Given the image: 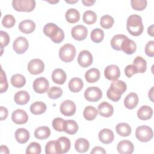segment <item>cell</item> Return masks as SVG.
Masks as SVG:
<instances>
[{"label":"cell","mask_w":154,"mask_h":154,"mask_svg":"<svg viewBox=\"0 0 154 154\" xmlns=\"http://www.w3.org/2000/svg\"><path fill=\"white\" fill-rule=\"evenodd\" d=\"M93 55L87 50L81 51L78 55V63L82 67H87L93 63Z\"/></svg>","instance_id":"cell-14"},{"label":"cell","mask_w":154,"mask_h":154,"mask_svg":"<svg viewBox=\"0 0 154 154\" xmlns=\"http://www.w3.org/2000/svg\"><path fill=\"white\" fill-rule=\"evenodd\" d=\"M90 37L93 42L99 43L101 42L103 39L104 32L100 28H95L91 31Z\"/></svg>","instance_id":"cell-40"},{"label":"cell","mask_w":154,"mask_h":154,"mask_svg":"<svg viewBox=\"0 0 154 154\" xmlns=\"http://www.w3.org/2000/svg\"><path fill=\"white\" fill-rule=\"evenodd\" d=\"M8 81L7 79L6 75L4 70L1 69V82H0V93H2L5 92L8 89Z\"/></svg>","instance_id":"cell-47"},{"label":"cell","mask_w":154,"mask_h":154,"mask_svg":"<svg viewBox=\"0 0 154 154\" xmlns=\"http://www.w3.org/2000/svg\"><path fill=\"white\" fill-rule=\"evenodd\" d=\"M65 2H67V3H69V4H75L77 2H78V0H74V1H73V0H67V1L65 0Z\"/></svg>","instance_id":"cell-58"},{"label":"cell","mask_w":154,"mask_h":154,"mask_svg":"<svg viewBox=\"0 0 154 154\" xmlns=\"http://www.w3.org/2000/svg\"><path fill=\"white\" fill-rule=\"evenodd\" d=\"M98 111L96 108L93 106H87L83 111L84 117L88 121H91L95 119L97 115Z\"/></svg>","instance_id":"cell-37"},{"label":"cell","mask_w":154,"mask_h":154,"mask_svg":"<svg viewBox=\"0 0 154 154\" xmlns=\"http://www.w3.org/2000/svg\"><path fill=\"white\" fill-rule=\"evenodd\" d=\"M147 33L149 35H150L152 37H153V25H150L149 27L147 28Z\"/></svg>","instance_id":"cell-56"},{"label":"cell","mask_w":154,"mask_h":154,"mask_svg":"<svg viewBox=\"0 0 154 154\" xmlns=\"http://www.w3.org/2000/svg\"><path fill=\"white\" fill-rule=\"evenodd\" d=\"M29 47V43L27 39L22 36L17 37L13 42V48L16 53L22 54L27 51Z\"/></svg>","instance_id":"cell-10"},{"label":"cell","mask_w":154,"mask_h":154,"mask_svg":"<svg viewBox=\"0 0 154 154\" xmlns=\"http://www.w3.org/2000/svg\"><path fill=\"white\" fill-rule=\"evenodd\" d=\"M46 105L43 102H35L30 106V111L34 115H39L44 113L46 110Z\"/></svg>","instance_id":"cell-31"},{"label":"cell","mask_w":154,"mask_h":154,"mask_svg":"<svg viewBox=\"0 0 154 154\" xmlns=\"http://www.w3.org/2000/svg\"><path fill=\"white\" fill-rule=\"evenodd\" d=\"M90 147L89 141L84 138H78L75 143V150L79 153H85L88 150Z\"/></svg>","instance_id":"cell-29"},{"label":"cell","mask_w":154,"mask_h":154,"mask_svg":"<svg viewBox=\"0 0 154 154\" xmlns=\"http://www.w3.org/2000/svg\"><path fill=\"white\" fill-rule=\"evenodd\" d=\"M102 97L101 90L95 86L87 88L84 92V97L88 102H97Z\"/></svg>","instance_id":"cell-7"},{"label":"cell","mask_w":154,"mask_h":154,"mask_svg":"<svg viewBox=\"0 0 154 154\" xmlns=\"http://www.w3.org/2000/svg\"><path fill=\"white\" fill-rule=\"evenodd\" d=\"M42 148L40 144L37 142H32L26 147L25 153L26 154H40Z\"/></svg>","instance_id":"cell-43"},{"label":"cell","mask_w":154,"mask_h":154,"mask_svg":"<svg viewBox=\"0 0 154 154\" xmlns=\"http://www.w3.org/2000/svg\"><path fill=\"white\" fill-rule=\"evenodd\" d=\"M16 140L20 144L26 143L29 138V133L28 131L25 128L17 129L14 134Z\"/></svg>","instance_id":"cell-25"},{"label":"cell","mask_w":154,"mask_h":154,"mask_svg":"<svg viewBox=\"0 0 154 154\" xmlns=\"http://www.w3.org/2000/svg\"><path fill=\"white\" fill-rule=\"evenodd\" d=\"M76 55L75 47L70 43H66L61 47L59 51L60 58L65 63L71 62Z\"/></svg>","instance_id":"cell-4"},{"label":"cell","mask_w":154,"mask_h":154,"mask_svg":"<svg viewBox=\"0 0 154 154\" xmlns=\"http://www.w3.org/2000/svg\"><path fill=\"white\" fill-rule=\"evenodd\" d=\"M12 6L17 11H32L35 7L34 0H13Z\"/></svg>","instance_id":"cell-5"},{"label":"cell","mask_w":154,"mask_h":154,"mask_svg":"<svg viewBox=\"0 0 154 154\" xmlns=\"http://www.w3.org/2000/svg\"><path fill=\"white\" fill-rule=\"evenodd\" d=\"M152 129L146 125L138 126L135 130V137L141 142H148L153 138Z\"/></svg>","instance_id":"cell-6"},{"label":"cell","mask_w":154,"mask_h":154,"mask_svg":"<svg viewBox=\"0 0 154 154\" xmlns=\"http://www.w3.org/2000/svg\"><path fill=\"white\" fill-rule=\"evenodd\" d=\"M51 135V130L46 126H42L37 128L34 131V137L38 140L48 138Z\"/></svg>","instance_id":"cell-32"},{"label":"cell","mask_w":154,"mask_h":154,"mask_svg":"<svg viewBox=\"0 0 154 154\" xmlns=\"http://www.w3.org/2000/svg\"><path fill=\"white\" fill-rule=\"evenodd\" d=\"M138 96L135 93H129L124 99V105L125 107L129 109L135 108L138 103Z\"/></svg>","instance_id":"cell-23"},{"label":"cell","mask_w":154,"mask_h":154,"mask_svg":"<svg viewBox=\"0 0 154 154\" xmlns=\"http://www.w3.org/2000/svg\"><path fill=\"white\" fill-rule=\"evenodd\" d=\"M117 133L122 137H128L131 134V128L126 123H118L116 126Z\"/></svg>","instance_id":"cell-34"},{"label":"cell","mask_w":154,"mask_h":154,"mask_svg":"<svg viewBox=\"0 0 154 154\" xmlns=\"http://www.w3.org/2000/svg\"><path fill=\"white\" fill-rule=\"evenodd\" d=\"M64 123H65V120L60 117H56L52 120V125L53 128L55 131L58 132H62V131H64Z\"/></svg>","instance_id":"cell-45"},{"label":"cell","mask_w":154,"mask_h":154,"mask_svg":"<svg viewBox=\"0 0 154 154\" xmlns=\"http://www.w3.org/2000/svg\"><path fill=\"white\" fill-rule=\"evenodd\" d=\"M123 34H117L113 36L111 40V46L112 48L116 51H121V46L123 40L126 38Z\"/></svg>","instance_id":"cell-38"},{"label":"cell","mask_w":154,"mask_h":154,"mask_svg":"<svg viewBox=\"0 0 154 154\" xmlns=\"http://www.w3.org/2000/svg\"><path fill=\"white\" fill-rule=\"evenodd\" d=\"M106 153V150L103 147L100 146L94 147L93 149V150L91 151V154H97V153L102 154V153Z\"/></svg>","instance_id":"cell-52"},{"label":"cell","mask_w":154,"mask_h":154,"mask_svg":"<svg viewBox=\"0 0 154 154\" xmlns=\"http://www.w3.org/2000/svg\"><path fill=\"white\" fill-rule=\"evenodd\" d=\"M66 20L70 23H75L80 19V13L78 10L75 8H69L65 14Z\"/></svg>","instance_id":"cell-30"},{"label":"cell","mask_w":154,"mask_h":154,"mask_svg":"<svg viewBox=\"0 0 154 154\" xmlns=\"http://www.w3.org/2000/svg\"><path fill=\"white\" fill-rule=\"evenodd\" d=\"M133 65L136 67L137 73H143L147 69V62L143 57L138 56L133 61Z\"/></svg>","instance_id":"cell-35"},{"label":"cell","mask_w":154,"mask_h":154,"mask_svg":"<svg viewBox=\"0 0 154 154\" xmlns=\"http://www.w3.org/2000/svg\"><path fill=\"white\" fill-rule=\"evenodd\" d=\"M45 153L46 154H57L55 150V140H52L46 143Z\"/></svg>","instance_id":"cell-49"},{"label":"cell","mask_w":154,"mask_h":154,"mask_svg":"<svg viewBox=\"0 0 154 154\" xmlns=\"http://www.w3.org/2000/svg\"><path fill=\"white\" fill-rule=\"evenodd\" d=\"M19 29L24 34H30L35 28V23L31 20L26 19L21 21L18 26Z\"/></svg>","instance_id":"cell-22"},{"label":"cell","mask_w":154,"mask_h":154,"mask_svg":"<svg viewBox=\"0 0 154 154\" xmlns=\"http://www.w3.org/2000/svg\"><path fill=\"white\" fill-rule=\"evenodd\" d=\"M82 19L85 23L88 25H92L96 22L97 20V15L94 11L87 10L84 13Z\"/></svg>","instance_id":"cell-39"},{"label":"cell","mask_w":154,"mask_h":154,"mask_svg":"<svg viewBox=\"0 0 154 154\" xmlns=\"http://www.w3.org/2000/svg\"><path fill=\"white\" fill-rule=\"evenodd\" d=\"M84 86L82 80L79 78H73L69 82V88L73 93H78L80 91Z\"/></svg>","instance_id":"cell-28"},{"label":"cell","mask_w":154,"mask_h":154,"mask_svg":"<svg viewBox=\"0 0 154 154\" xmlns=\"http://www.w3.org/2000/svg\"><path fill=\"white\" fill-rule=\"evenodd\" d=\"M29 94L27 91L24 90L17 91L14 96V100L15 103L20 105L26 104L29 102Z\"/></svg>","instance_id":"cell-27"},{"label":"cell","mask_w":154,"mask_h":154,"mask_svg":"<svg viewBox=\"0 0 154 154\" xmlns=\"http://www.w3.org/2000/svg\"><path fill=\"white\" fill-rule=\"evenodd\" d=\"M137 50V45L135 42L129 39L127 36L123 40L122 46H121V51H123L125 54L128 55L133 54Z\"/></svg>","instance_id":"cell-17"},{"label":"cell","mask_w":154,"mask_h":154,"mask_svg":"<svg viewBox=\"0 0 154 154\" xmlns=\"http://www.w3.org/2000/svg\"><path fill=\"white\" fill-rule=\"evenodd\" d=\"M60 110L63 116H72L76 112V105L70 100H66L61 103Z\"/></svg>","instance_id":"cell-13"},{"label":"cell","mask_w":154,"mask_h":154,"mask_svg":"<svg viewBox=\"0 0 154 154\" xmlns=\"http://www.w3.org/2000/svg\"><path fill=\"white\" fill-rule=\"evenodd\" d=\"M10 42V36L7 32L4 31H0V43L1 48L3 49L4 47H5L8 45Z\"/></svg>","instance_id":"cell-48"},{"label":"cell","mask_w":154,"mask_h":154,"mask_svg":"<svg viewBox=\"0 0 154 154\" xmlns=\"http://www.w3.org/2000/svg\"><path fill=\"white\" fill-rule=\"evenodd\" d=\"M27 67L28 72L31 74L38 75L44 71L45 64L40 59L34 58L29 61Z\"/></svg>","instance_id":"cell-8"},{"label":"cell","mask_w":154,"mask_h":154,"mask_svg":"<svg viewBox=\"0 0 154 154\" xmlns=\"http://www.w3.org/2000/svg\"><path fill=\"white\" fill-rule=\"evenodd\" d=\"M99 140L103 144H109L112 143L114 139L113 132L108 128H104L100 130L98 134Z\"/></svg>","instance_id":"cell-19"},{"label":"cell","mask_w":154,"mask_h":154,"mask_svg":"<svg viewBox=\"0 0 154 154\" xmlns=\"http://www.w3.org/2000/svg\"><path fill=\"white\" fill-rule=\"evenodd\" d=\"M126 28L133 36L140 35L144 30L142 18L138 14H131L127 19Z\"/></svg>","instance_id":"cell-2"},{"label":"cell","mask_w":154,"mask_h":154,"mask_svg":"<svg viewBox=\"0 0 154 154\" xmlns=\"http://www.w3.org/2000/svg\"><path fill=\"white\" fill-rule=\"evenodd\" d=\"M11 120L17 125H23L28 122V116L24 110L17 109L12 112Z\"/></svg>","instance_id":"cell-16"},{"label":"cell","mask_w":154,"mask_h":154,"mask_svg":"<svg viewBox=\"0 0 154 154\" xmlns=\"http://www.w3.org/2000/svg\"><path fill=\"white\" fill-rule=\"evenodd\" d=\"M131 7L137 11H142L146 8L147 4L146 0H131Z\"/></svg>","instance_id":"cell-44"},{"label":"cell","mask_w":154,"mask_h":154,"mask_svg":"<svg viewBox=\"0 0 154 154\" xmlns=\"http://www.w3.org/2000/svg\"><path fill=\"white\" fill-rule=\"evenodd\" d=\"M78 130V125L73 120H65L64 132L70 135L75 134Z\"/></svg>","instance_id":"cell-33"},{"label":"cell","mask_w":154,"mask_h":154,"mask_svg":"<svg viewBox=\"0 0 154 154\" xmlns=\"http://www.w3.org/2000/svg\"><path fill=\"white\" fill-rule=\"evenodd\" d=\"M72 37L78 41H82L85 39L88 34L87 28L82 25H78L72 28L71 30Z\"/></svg>","instance_id":"cell-12"},{"label":"cell","mask_w":154,"mask_h":154,"mask_svg":"<svg viewBox=\"0 0 154 154\" xmlns=\"http://www.w3.org/2000/svg\"><path fill=\"white\" fill-rule=\"evenodd\" d=\"M125 73L128 78H131L132 75L138 73L136 67L133 64H129L125 69Z\"/></svg>","instance_id":"cell-51"},{"label":"cell","mask_w":154,"mask_h":154,"mask_svg":"<svg viewBox=\"0 0 154 154\" xmlns=\"http://www.w3.org/2000/svg\"><path fill=\"white\" fill-rule=\"evenodd\" d=\"M94 0H82V2L85 6H91L95 3Z\"/></svg>","instance_id":"cell-54"},{"label":"cell","mask_w":154,"mask_h":154,"mask_svg":"<svg viewBox=\"0 0 154 154\" xmlns=\"http://www.w3.org/2000/svg\"><path fill=\"white\" fill-rule=\"evenodd\" d=\"M127 89V85L125 82L121 80H115L111 83L110 87L106 91L108 98L113 102L119 101Z\"/></svg>","instance_id":"cell-1"},{"label":"cell","mask_w":154,"mask_h":154,"mask_svg":"<svg viewBox=\"0 0 154 154\" xmlns=\"http://www.w3.org/2000/svg\"><path fill=\"white\" fill-rule=\"evenodd\" d=\"M104 75L109 81L117 80L120 76V69L115 64L109 65L104 70Z\"/></svg>","instance_id":"cell-15"},{"label":"cell","mask_w":154,"mask_h":154,"mask_svg":"<svg viewBox=\"0 0 154 154\" xmlns=\"http://www.w3.org/2000/svg\"><path fill=\"white\" fill-rule=\"evenodd\" d=\"M8 110L5 107H0V114H1V120H4L7 119L8 116Z\"/></svg>","instance_id":"cell-53"},{"label":"cell","mask_w":154,"mask_h":154,"mask_svg":"<svg viewBox=\"0 0 154 154\" xmlns=\"http://www.w3.org/2000/svg\"><path fill=\"white\" fill-rule=\"evenodd\" d=\"M10 82L13 86L16 88H22L26 83V79L21 74H14L13 75L10 79Z\"/></svg>","instance_id":"cell-36"},{"label":"cell","mask_w":154,"mask_h":154,"mask_svg":"<svg viewBox=\"0 0 154 154\" xmlns=\"http://www.w3.org/2000/svg\"><path fill=\"white\" fill-rule=\"evenodd\" d=\"M153 87H152L150 90H149V93H148V95H149V98L150 99V100L153 102Z\"/></svg>","instance_id":"cell-57"},{"label":"cell","mask_w":154,"mask_h":154,"mask_svg":"<svg viewBox=\"0 0 154 154\" xmlns=\"http://www.w3.org/2000/svg\"><path fill=\"white\" fill-rule=\"evenodd\" d=\"M51 78L54 82L62 85L66 82L67 76L66 72L63 69L58 68L52 72Z\"/></svg>","instance_id":"cell-21"},{"label":"cell","mask_w":154,"mask_h":154,"mask_svg":"<svg viewBox=\"0 0 154 154\" xmlns=\"http://www.w3.org/2000/svg\"><path fill=\"white\" fill-rule=\"evenodd\" d=\"M16 23L15 18L11 14H6L4 16L2 20V25L7 28L13 27Z\"/></svg>","instance_id":"cell-46"},{"label":"cell","mask_w":154,"mask_h":154,"mask_svg":"<svg viewBox=\"0 0 154 154\" xmlns=\"http://www.w3.org/2000/svg\"><path fill=\"white\" fill-rule=\"evenodd\" d=\"M114 23V18L110 15H104L101 17L100 20V26L105 29H109Z\"/></svg>","instance_id":"cell-41"},{"label":"cell","mask_w":154,"mask_h":154,"mask_svg":"<svg viewBox=\"0 0 154 154\" xmlns=\"http://www.w3.org/2000/svg\"><path fill=\"white\" fill-rule=\"evenodd\" d=\"M49 85L48 81L43 77L36 78L32 84L33 89L35 92L40 94L46 93L49 89Z\"/></svg>","instance_id":"cell-11"},{"label":"cell","mask_w":154,"mask_h":154,"mask_svg":"<svg viewBox=\"0 0 154 154\" xmlns=\"http://www.w3.org/2000/svg\"><path fill=\"white\" fill-rule=\"evenodd\" d=\"M49 3H51V4H56V3H58L59 2V0H56V1H47Z\"/></svg>","instance_id":"cell-59"},{"label":"cell","mask_w":154,"mask_h":154,"mask_svg":"<svg viewBox=\"0 0 154 154\" xmlns=\"http://www.w3.org/2000/svg\"><path fill=\"white\" fill-rule=\"evenodd\" d=\"M117 149L121 154H131L134 152V146L131 141L122 140L118 143Z\"/></svg>","instance_id":"cell-18"},{"label":"cell","mask_w":154,"mask_h":154,"mask_svg":"<svg viewBox=\"0 0 154 154\" xmlns=\"http://www.w3.org/2000/svg\"><path fill=\"white\" fill-rule=\"evenodd\" d=\"M0 150L1 153H5V154H8L10 153V151L8 150V148L6 146L2 145L0 147Z\"/></svg>","instance_id":"cell-55"},{"label":"cell","mask_w":154,"mask_h":154,"mask_svg":"<svg viewBox=\"0 0 154 154\" xmlns=\"http://www.w3.org/2000/svg\"><path fill=\"white\" fill-rule=\"evenodd\" d=\"M97 111L101 116L109 117L114 112V108L108 102H103L98 105Z\"/></svg>","instance_id":"cell-20"},{"label":"cell","mask_w":154,"mask_h":154,"mask_svg":"<svg viewBox=\"0 0 154 154\" xmlns=\"http://www.w3.org/2000/svg\"><path fill=\"white\" fill-rule=\"evenodd\" d=\"M153 109L147 105H143L141 106L137 111V116L138 119L141 120H147L152 117Z\"/></svg>","instance_id":"cell-24"},{"label":"cell","mask_w":154,"mask_h":154,"mask_svg":"<svg viewBox=\"0 0 154 154\" xmlns=\"http://www.w3.org/2000/svg\"><path fill=\"white\" fill-rule=\"evenodd\" d=\"M70 141L66 137H60L55 140V150L57 154L66 153L70 149Z\"/></svg>","instance_id":"cell-9"},{"label":"cell","mask_w":154,"mask_h":154,"mask_svg":"<svg viewBox=\"0 0 154 154\" xmlns=\"http://www.w3.org/2000/svg\"><path fill=\"white\" fill-rule=\"evenodd\" d=\"M145 53L150 57L154 56V41L151 40L147 42L145 46Z\"/></svg>","instance_id":"cell-50"},{"label":"cell","mask_w":154,"mask_h":154,"mask_svg":"<svg viewBox=\"0 0 154 154\" xmlns=\"http://www.w3.org/2000/svg\"><path fill=\"white\" fill-rule=\"evenodd\" d=\"M44 34L55 43H60L64 38V33L61 28L54 23H48L43 27Z\"/></svg>","instance_id":"cell-3"},{"label":"cell","mask_w":154,"mask_h":154,"mask_svg":"<svg viewBox=\"0 0 154 154\" xmlns=\"http://www.w3.org/2000/svg\"><path fill=\"white\" fill-rule=\"evenodd\" d=\"M100 71L96 68L90 69L85 73V78L87 82L89 83H94L97 82L100 79Z\"/></svg>","instance_id":"cell-26"},{"label":"cell","mask_w":154,"mask_h":154,"mask_svg":"<svg viewBox=\"0 0 154 154\" xmlns=\"http://www.w3.org/2000/svg\"><path fill=\"white\" fill-rule=\"evenodd\" d=\"M63 94V90L58 87L53 86L48 91V96L52 99L60 98Z\"/></svg>","instance_id":"cell-42"}]
</instances>
